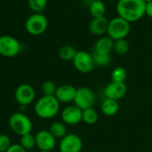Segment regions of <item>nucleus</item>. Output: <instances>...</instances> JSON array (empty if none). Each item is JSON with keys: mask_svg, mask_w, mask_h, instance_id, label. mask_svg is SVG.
<instances>
[{"mask_svg": "<svg viewBox=\"0 0 152 152\" xmlns=\"http://www.w3.org/2000/svg\"><path fill=\"white\" fill-rule=\"evenodd\" d=\"M145 6L146 2L143 0H118L116 10L118 16L133 23L145 15Z\"/></svg>", "mask_w": 152, "mask_h": 152, "instance_id": "obj_1", "label": "nucleus"}, {"mask_svg": "<svg viewBox=\"0 0 152 152\" xmlns=\"http://www.w3.org/2000/svg\"><path fill=\"white\" fill-rule=\"evenodd\" d=\"M60 111V102L55 96H42L35 103V113L43 119L54 118Z\"/></svg>", "mask_w": 152, "mask_h": 152, "instance_id": "obj_2", "label": "nucleus"}, {"mask_svg": "<svg viewBox=\"0 0 152 152\" xmlns=\"http://www.w3.org/2000/svg\"><path fill=\"white\" fill-rule=\"evenodd\" d=\"M131 31V23L123 18L117 16L110 20L107 36L112 38L114 41L126 38Z\"/></svg>", "mask_w": 152, "mask_h": 152, "instance_id": "obj_3", "label": "nucleus"}, {"mask_svg": "<svg viewBox=\"0 0 152 152\" xmlns=\"http://www.w3.org/2000/svg\"><path fill=\"white\" fill-rule=\"evenodd\" d=\"M9 126L17 135L22 136L31 133L33 129L32 121L22 112H16L9 118Z\"/></svg>", "mask_w": 152, "mask_h": 152, "instance_id": "obj_4", "label": "nucleus"}, {"mask_svg": "<svg viewBox=\"0 0 152 152\" xmlns=\"http://www.w3.org/2000/svg\"><path fill=\"white\" fill-rule=\"evenodd\" d=\"M48 28V20L42 12H34L25 21V28L31 36H40Z\"/></svg>", "mask_w": 152, "mask_h": 152, "instance_id": "obj_5", "label": "nucleus"}, {"mask_svg": "<svg viewBox=\"0 0 152 152\" xmlns=\"http://www.w3.org/2000/svg\"><path fill=\"white\" fill-rule=\"evenodd\" d=\"M21 51L20 42L10 35L0 36V55L6 58L17 56Z\"/></svg>", "mask_w": 152, "mask_h": 152, "instance_id": "obj_6", "label": "nucleus"}, {"mask_svg": "<svg viewBox=\"0 0 152 152\" xmlns=\"http://www.w3.org/2000/svg\"><path fill=\"white\" fill-rule=\"evenodd\" d=\"M72 62L75 69L84 74L90 73L95 66L93 55L86 51H77Z\"/></svg>", "mask_w": 152, "mask_h": 152, "instance_id": "obj_7", "label": "nucleus"}, {"mask_svg": "<svg viewBox=\"0 0 152 152\" xmlns=\"http://www.w3.org/2000/svg\"><path fill=\"white\" fill-rule=\"evenodd\" d=\"M36 97V92L32 86L28 84L20 85L14 93V98L17 103L20 107H26L30 105Z\"/></svg>", "mask_w": 152, "mask_h": 152, "instance_id": "obj_8", "label": "nucleus"}, {"mask_svg": "<svg viewBox=\"0 0 152 152\" xmlns=\"http://www.w3.org/2000/svg\"><path fill=\"white\" fill-rule=\"evenodd\" d=\"M95 102L94 92L88 87H79L77 89V94L74 99L75 105L82 110L92 108Z\"/></svg>", "mask_w": 152, "mask_h": 152, "instance_id": "obj_9", "label": "nucleus"}, {"mask_svg": "<svg viewBox=\"0 0 152 152\" xmlns=\"http://www.w3.org/2000/svg\"><path fill=\"white\" fill-rule=\"evenodd\" d=\"M83 148V142L80 136L75 134H69L61 139L60 152H80Z\"/></svg>", "mask_w": 152, "mask_h": 152, "instance_id": "obj_10", "label": "nucleus"}, {"mask_svg": "<svg viewBox=\"0 0 152 152\" xmlns=\"http://www.w3.org/2000/svg\"><path fill=\"white\" fill-rule=\"evenodd\" d=\"M36 146L42 151H52L56 146V138L49 130H41L37 133Z\"/></svg>", "mask_w": 152, "mask_h": 152, "instance_id": "obj_11", "label": "nucleus"}, {"mask_svg": "<svg viewBox=\"0 0 152 152\" xmlns=\"http://www.w3.org/2000/svg\"><path fill=\"white\" fill-rule=\"evenodd\" d=\"M83 118V110L76 105L65 107L61 111V119L64 124L75 126L79 124Z\"/></svg>", "mask_w": 152, "mask_h": 152, "instance_id": "obj_12", "label": "nucleus"}, {"mask_svg": "<svg viewBox=\"0 0 152 152\" xmlns=\"http://www.w3.org/2000/svg\"><path fill=\"white\" fill-rule=\"evenodd\" d=\"M126 91H127V87L125 82L112 81L105 87L104 94L107 99L118 101L126 95Z\"/></svg>", "mask_w": 152, "mask_h": 152, "instance_id": "obj_13", "label": "nucleus"}, {"mask_svg": "<svg viewBox=\"0 0 152 152\" xmlns=\"http://www.w3.org/2000/svg\"><path fill=\"white\" fill-rule=\"evenodd\" d=\"M76 94H77L76 87H74L71 85L64 84L57 87L54 96L60 102L68 103V102H74Z\"/></svg>", "mask_w": 152, "mask_h": 152, "instance_id": "obj_14", "label": "nucleus"}, {"mask_svg": "<svg viewBox=\"0 0 152 152\" xmlns=\"http://www.w3.org/2000/svg\"><path fill=\"white\" fill-rule=\"evenodd\" d=\"M109 20L103 16L99 18H93L89 23V31L92 35L95 37H102L107 35Z\"/></svg>", "mask_w": 152, "mask_h": 152, "instance_id": "obj_15", "label": "nucleus"}, {"mask_svg": "<svg viewBox=\"0 0 152 152\" xmlns=\"http://www.w3.org/2000/svg\"><path fill=\"white\" fill-rule=\"evenodd\" d=\"M114 47V40L110 38L109 36L100 37L99 39L94 44V52L102 54H110L113 51Z\"/></svg>", "mask_w": 152, "mask_h": 152, "instance_id": "obj_16", "label": "nucleus"}, {"mask_svg": "<svg viewBox=\"0 0 152 152\" xmlns=\"http://www.w3.org/2000/svg\"><path fill=\"white\" fill-rule=\"evenodd\" d=\"M106 4L102 0L91 1L89 4V12L93 18H99L105 16L106 13Z\"/></svg>", "mask_w": 152, "mask_h": 152, "instance_id": "obj_17", "label": "nucleus"}, {"mask_svg": "<svg viewBox=\"0 0 152 152\" xmlns=\"http://www.w3.org/2000/svg\"><path fill=\"white\" fill-rule=\"evenodd\" d=\"M101 110L102 113L108 117H112L116 115L119 110V104L118 101L111 100V99H105L102 103Z\"/></svg>", "mask_w": 152, "mask_h": 152, "instance_id": "obj_18", "label": "nucleus"}, {"mask_svg": "<svg viewBox=\"0 0 152 152\" xmlns=\"http://www.w3.org/2000/svg\"><path fill=\"white\" fill-rule=\"evenodd\" d=\"M50 133L56 138V139H62L64 136H66L67 134V127L63 122L55 121L53 122L49 128Z\"/></svg>", "mask_w": 152, "mask_h": 152, "instance_id": "obj_19", "label": "nucleus"}, {"mask_svg": "<svg viewBox=\"0 0 152 152\" xmlns=\"http://www.w3.org/2000/svg\"><path fill=\"white\" fill-rule=\"evenodd\" d=\"M77 51L76 50V48L74 46L66 45L61 46L59 49L58 54L61 60H63L65 61H73L74 57L77 54Z\"/></svg>", "mask_w": 152, "mask_h": 152, "instance_id": "obj_20", "label": "nucleus"}, {"mask_svg": "<svg viewBox=\"0 0 152 152\" xmlns=\"http://www.w3.org/2000/svg\"><path fill=\"white\" fill-rule=\"evenodd\" d=\"M129 49H130V45H129V42L126 40V38H123V39L114 41L113 51L117 54L125 55L129 52Z\"/></svg>", "mask_w": 152, "mask_h": 152, "instance_id": "obj_21", "label": "nucleus"}, {"mask_svg": "<svg viewBox=\"0 0 152 152\" xmlns=\"http://www.w3.org/2000/svg\"><path fill=\"white\" fill-rule=\"evenodd\" d=\"M93 59L94 61V64L99 67H107L111 62V56L110 54H102L94 52Z\"/></svg>", "mask_w": 152, "mask_h": 152, "instance_id": "obj_22", "label": "nucleus"}, {"mask_svg": "<svg viewBox=\"0 0 152 152\" xmlns=\"http://www.w3.org/2000/svg\"><path fill=\"white\" fill-rule=\"evenodd\" d=\"M20 146L26 151H30L36 146V137L31 133L20 136Z\"/></svg>", "mask_w": 152, "mask_h": 152, "instance_id": "obj_23", "label": "nucleus"}, {"mask_svg": "<svg viewBox=\"0 0 152 152\" xmlns=\"http://www.w3.org/2000/svg\"><path fill=\"white\" fill-rule=\"evenodd\" d=\"M28 5L33 12H43L46 8L48 0H27Z\"/></svg>", "mask_w": 152, "mask_h": 152, "instance_id": "obj_24", "label": "nucleus"}, {"mask_svg": "<svg viewBox=\"0 0 152 152\" xmlns=\"http://www.w3.org/2000/svg\"><path fill=\"white\" fill-rule=\"evenodd\" d=\"M57 87L58 86L53 81L46 80L41 86V92L44 96H54Z\"/></svg>", "mask_w": 152, "mask_h": 152, "instance_id": "obj_25", "label": "nucleus"}, {"mask_svg": "<svg viewBox=\"0 0 152 152\" xmlns=\"http://www.w3.org/2000/svg\"><path fill=\"white\" fill-rule=\"evenodd\" d=\"M97 120H98V114L93 108H89L83 110L82 121H84L86 124L94 125L97 122Z\"/></svg>", "mask_w": 152, "mask_h": 152, "instance_id": "obj_26", "label": "nucleus"}, {"mask_svg": "<svg viewBox=\"0 0 152 152\" xmlns=\"http://www.w3.org/2000/svg\"><path fill=\"white\" fill-rule=\"evenodd\" d=\"M127 77L126 70L123 67H117L112 70L111 73V79L114 82H125Z\"/></svg>", "mask_w": 152, "mask_h": 152, "instance_id": "obj_27", "label": "nucleus"}, {"mask_svg": "<svg viewBox=\"0 0 152 152\" xmlns=\"http://www.w3.org/2000/svg\"><path fill=\"white\" fill-rule=\"evenodd\" d=\"M12 145L11 139L8 135L1 134H0V152H5Z\"/></svg>", "mask_w": 152, "mask_h": 152, "instance_id": "obj_28", "label": "nucleus"}, {"mask_svg": "<svg viewBox=\"0 0 152 152\" xmlns=\"http://www.w3.org/2000/svg\"><path fill=\"white\" fill-rule=\"evenodd\" d=\"M5 152H27V151L25 149H23L20 144L19 143H14V144H12L11 147L6 151Z\"/></svg>", "mask_w": 152, "mask_h": 152, "instance_id": "obj_29", "label": "nucleus"}, {"mask_svg": "<svg viewBox=\"0 0 152 152\" xmlns=\"http://www.w3.org/2000/svg\"><path fill=\"white\" fill-rule=\"evenodd\" d=\"M145 15L152 19V1L146 3L145 6Z\"/></svg>", "mask_w": 152, "mask_h": 152, "instance_id": "obj_30", "label": "nucleus"}, {"mask_svg": "<svg viewBox=\"0 0 152 152\" xmlns=\"http://www.w3.org/2000/svg\"><path fill=\"white\" fill-rule=\"evenodd\" d=\"M144 2H146V3H148V2H151L152 0H143Z\"/></svg>", "mask_w": 152, "mask_h": 152, "instance_id": "obj_31", "label": "nucleus"}, {"mask_svg": "<svg viewBox=\"0 0 152 152\" xmlns=\"http://www.w3.org/2000/svg\"><path fill=\"white\" fill-rule=\"evenodd\" d=\"M38 152H52V151H39Z\"/></svg>", "mask_w": 152, "mask_h": 152, "instance_id": "obj_32", "label": "nucleus"}, {"mask_svg": "<svg viewBox=\"0 0 152 152\" xmlns=\"http://www.w3.org/2000/svg\"><path fill=\"white\" fill-rule=\"evenodd\" d=\"M91 1H94V0H91Z\"/></svg>", "mask_w": 152, "mask_h": 152, "instance_id": "obj_33", "label": "nucleus"}]
</instances>
